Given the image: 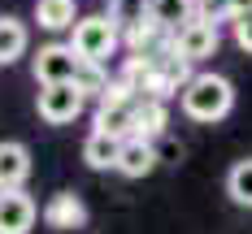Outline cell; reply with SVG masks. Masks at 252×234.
Returning <instances> with one entry per match:
<instances>
[{"instance_id":"4fadbf2b","label":"cell","mask_w":252,"mask_h":234,"mask_svg":"<svg viewBox=\"0 0 252 234\" xmlns=\"http://www.w3.org/2000/svg\"><path fill=\"white\" fill-rule=\"evenodd\" d=\"M31 35H26V22H18L13 13H0V65H13L26 52Z\"/></svg>"},{"instance_id":"ffe728a7","label":"cell","mask_w":252,"mask_h":234,"mask_svg":"<svg viewBox=\"0 0 252 234\" xmlns=\"http://www.w3.org/2000/svg\"><path fill=\"white\" fill-rule=\"evenodd\" d=\"M226 13L230 18H244V13H252V0H226Z\"/></svg>"},{"instance_id":"9c48e42d","label":"cell","mask_w":252,"mask_h":234,"mask_svg":"<svg viewBox=\"0 0 252 234\" xmlns=\"http://www.w3.org/2000/svg\"><path fill=\"white\" fill-rule=\"evenodd\" d=\"M31 178V152L18 139L0 143V191H22V182Z\"/></svg>"},{"instance_id":"2e32d148","label":"cell","mask_w":252,"mask_h":234,"mask_svg":"<svg viewBox=\"0 0 252 234\" xmlns=\"http://www.w3.org/2000/svg\"><path fill=\"white\" fill-rule=\"evenodd\" d=\"M170 122V113H165V104L161 100H139V122H135V139H157L161 130Z\"/></svg>"},{"instance_id":"6da1fadb","label":"cell","mask_w":252,"mask_h":234,"mask_svg":"<svg viewBox=\"0 0 252 234\" xmlns=\"http://www.w3.org/2000/svg\"><path fill=\"white\" fill-rule=\"evenodd\" d=\"M178 104L191 122H222L235 108V87L222 74H196L187 82V91L178 96Z\"/></svg>"},{"instance_id":"277c9868","label":"cell","mask_w":252,"mask_h":234,"mask_svg":"<svg viewBox=\"0 0 252 234\" xmlns=\"http://www.w3.org/2000/svg\"><path fill=\"white\" fill-rule=\"evenodd\" d=\"M78 74H83V61L74 56L70 44H48V48H39V56H35V78H39V87L78 82Z\"/></svg>"},{"instance_id":"7a4b0ae2","label":"cell","mask_w":252,"mask_h":234,"mask_svg":"<svg viewBox=\"0 0 252 234\" xmlns=\"http://www.w3.org/2000/svg\"><path fill=\"white\" fill-rule=\"evenodd\" d=\"M70 48L83 65H104L113 48H118V26L109 22L104 13H92V18H78V26L70 30Z\"/></svg>"},{"instance_id":"e0dca14e","label":"cell","mask_w":252,"mask_h":234,"mask_svg":"<svg viewBox=\"0 0 252 234\" xmlns=\"http://www.w3.org/2000/svg\"><path fill=\"white\" fill-rule=\"evenodd\" d=\"M226 191H230V200H235V204L252 208V156H248V160H235V165H230Z\"/></svg>"},{"instance_id":"3957f363","label":"cell","mask_w":252,"mask_h":234,"mask_svg":"<svg viewBox=\"0 0 252 234\" xmlns=\"http://www.w3.org/2000/svg\"><path fill=\"white\" fill-rule=\"evenodd\" d=\"M135 122H139V96L126 91L122 82H113L100 96V108H96V130L113 134V139H135Z\"/></svg>"},{"instance_id":"5bb4252c","label":"cell","mask_w":252,"mask_h":234,"mask_svg":"<svg viewBox=\"0 0 252 234\" xmlns=\"http://www.w3.org/2000/svg\"><path fill=\"white\" fill-rule=\"evenodd\" d=\"M35 22L44 30H74V0H35Z\"/></svg>"},{"instance_id":"7c38bea8","label":"cell","mask_w":252,"mask_h":234,"mask_svg":"<svg viewBox=\"0 0 252 234\" xmlns=\"http://www.w3.org/2000/svg\"><path fill=\"white\" fill-rule=\"evenodd\" d=\"M83 160H87V169H118V160H122V139H113V134H104V130H92V134L83 139Z\"/></svg>"},{"instance_id":"8992f818","label":"cell","mask_w":252,"mask_h":234,"mask_svg":"<svg viewBox=\"0 0 252 234\" xmlns=\"http://www.w3.org/2000/svg\"><path fill=\"white\" fill-rule=\"evenodd\" d=\"M213 52H218V22L213 18H196L191 26H183L174 35V56H183L187 65L213 56Z\"/></svg>"},{"instance_id":"9a60e30c","label":"cell","mask_w":252,"mask_h":234,"mask_svg":"<svg viewBox=\"0 0 252 234\" xmlns=\"http://www.w3.org/2000/svg\"><path fill=\"white\" fill-rule=\"evenodd\" d=\"M148 18H152V0H109V22L126 35L135 26H144Z\"/></svg>"},{"instance_id":"ba28073f","label":"cell","mask_w":252,"mask_h":234,"mask_svg":"<svg viewBox=\"0 0 252 234\" xmlns=\"http://www.w3.org/2000/svg\"><path fill=\"white\" fill-rule=\"evenodd\" d=\"M44 226L48 230H61V234L83 230L87 226V204L78 200L74 191H57L48 204H44Z\"/></svg>"},{"instance_id":"8fae6325","label":"cell","mask_w":252,"mask_h":234,"mask_svg":"<svg viewBox=\"0 0 252 234\" xmlns=\"http://www.w3.org/2000/svg\"><path fill=\"white\" fill-rule=\"evenodd\" d=\"M200 18L196 0H152V22L161 26L165 35H178L183 26H191Z\"/></svg>"},{"instance_id":"5b68a950","label":"cell","mask_w":252,"mask_h":234,"mask_svg":"<svg viewBox=\"0 0 252 234\" xmlns=\"http://www.w3.org/2000/svg\"><path fill=\"white\" fill-rule=\"evenodd\" d=\"M35 104H39V117L48 126H65V122H74L83 113L87 96L78 91V82H61V87H39V100Z\"/></svg>"},{"instance_id":"ac0fdd59","label":"cell","mask_w":252,"mask_h":234,"mask_svg":"<svg viewBox=\"0 0 252 234\" xmlns=\"http://www.w3.org/2000/svg\"><path fill=\"white\" fill-rule=\"evenodd\" d=\"M109 87H113V82L104 78L100 65H83V74H78V91H83V96H104Z\"/></svg>"},{"instance_id":"52a82bcc","label":"cell","mask_w":252,"mask_h":234,"mask_svg":"<svg viewBox=\"0 0 252 234\" xmlns=\"http://www.w3.org/2000/svg\"><path fill=\"white\" fill-rule=\"evenodd\" d=\"M44 212L26 191H0V234H31Z\"/></svg>"},{"instance_id":"d6986e66","label":"cell","mask_w":252,"mask_h":234,"mask_svg":"<svg viewBox=\"0 0 252 234\" xmlns=\"http://www.w3.org/2000/svg\"><path fill=\"white\" fill-rule=\"evenodd\" d=\"M235 44H239L244 52H252V13L235 18Z\"/></svg>"},{"instance_id":"30bf717a","label":"cell","mask_w":252,"mask_h":234,"mask_svg":"<svg viewBox=\"0 0 252 234\" xmlns=\"http://www.w3.org/2000/svg\"><path fill=\"white\" fill-rule=\"evenodd\" d=\"M157 143H148V139H126L122 143V160H118V174H126V178H148L152 169H157Z\"/></svg>"}]
</instances>
